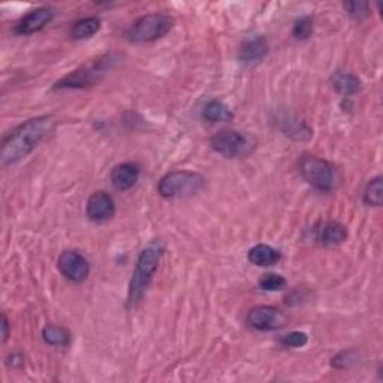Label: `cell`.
<instances>
[{
	"instance_id": "4",
	"label": "cell",
	"mask_w": 383,
	"mask_h": 383,
	"mask_svg": "<svg viewBox=\"0 0 383 383\" xmlns=\"http://www.w3.org/2000/svg\"><path fill=\"white\" fill-rule=\"evenodd\" d=\"M174 26V18L162 12H152L135 20L132 26L126 30V38L130 42H153L157 41L172 29Z\"/></svg>"
},
{
	"instance_id": "18",
	"label": "cell",
	"mask_w": 383,
	"mask_h": 383,
	"mask_svg": "<svg viewBox=\"0 0 383 383\" xmlns=\"http://www.w3.org/2000/svg\"><path fill=\"white\" fill-rule=\"evenodd\" d=\"M202 117L208 121L216 123V121H229L233 118V113L228 105L224 102L213 99V101H208L202 109Z\"/></svg>"
},
{
	"instance_id": "14",
	"label": "cell",
	"mask_w": 383,
	"mask_h": 383,
	"mask_svg": "<svg viewBox=\"0 0 383 383\" xmlns=\"http://www.w3.org/2000/svg\"><path fill=\"white\" fill-rule=\"evenodd\" d=\"M138 178L140 166L135 164H120L111 171V183L120 192L132 189L138 183Z\"/></svg>"
},
{
	"instance_id": "19",
	"label": "cell",
	"mask_w": 383,
	"mask_h": 383,
	"mask_svg": "<svg viewBox=\"0 0 383 383\" xmlns=\"http://www.w3.org/2000/svg\"><path fill=\"white\" fill-rule=\"evenodd\" d=\"M99 30H101V20L97 17H87L81 18L73 24L71 36L73 39H87L92 38V36L96 35Z\"/></svg>"
},
{
	"instance_id": "17",
	"label": "cell",
	"mask_w": 383,
	"mask_h": 383,
	"mask_svg": "<svg viewBox=\"0 0 383 383\" xmlns=\"http://www.w3.org/2000/svg\"><path fill=\"white\" fill-rule=\"evenodd\" d=\"M332 85L334 89L344 95V96H351L360 92L361 89V80L351 72H337L334 77H332Z\"/></svg>"
},
{
	"instance_id": "8",
	"label": "cell",
	"mask_w": 383,
	"mask_h": 383,
	"mask_svg": "<svg viewBox=\"0 0 383 383\" xmlns=\"http://www.w3.org/2000/svg\"><path fill=\"white\" fill-rule=\"evenodd\" d=\"M104 63L105 61L99 60L97 63H92L84 66L75 72L69 73L68 77L60 80L54 89H81L85 85H90L97 80L99 73L104 72Z\"/></svg>"
},
{
	"instance_id": "27",
	"label": "cell",
	"mask_w": 383,
	"mask_h": 383,
	"mask_svg": "<svg viewBox=\"0 0 383 383\" xmlns=\"http://www.w3.org/2000/svg\"><path fill=\"white\" fill-rule=\"evenodd\" d=\"M8 364L12 365L14 368H17V367H20L21 364H24V358H23V355H20V353H12V355L9 356Z\"/></svg>"
},
{
	"instance_id": "6",
	"label": "cell",
	"mask_w": 383,
	"mask_h": 383,
	"mask_svg": "<svg viewBox=\"0 0 383 383\" xmlns=\"http://www.w3.org/2000/svg\"><path fill=\"white\" fill-rule=\"evenodd\" d=\"M213 150L225 157H237L249 152V141L241 132L225 129L209 138Z\"/></svg>"
},
{
	"instance_id": "25",
	"label": "cell",
	"mask_w": 383,
	"mask_h": 383,
	"mask_svg": "<svg viewBox=\"0 0 383 383\" xmlns=\"http://www.w3.org/2000/svg\"><path fill=\"white\" fill-rule=\"evenodd\" d=\"M307 341H308L307 334L301 331H292V332H289V334L283 336L280 339V343L285 346V348H291V349L303 348V346L307 344Z\"/></svg>"
},
{
	"instance_id": "1",
	"label": "cell",
	"mask_w": 383,
	"mask_h": 383,
	"mask_svg": "<svg viewBox=\"0 0 383 383\" xmlns=\"http://www.w3.org/2000/svg\"><path fill=\"white\" fill-rule=\"evenodd\" d=\"M53 129L54 118L51 116H41L24 121L4 140L2 150H0V164L6 168L28 157Z\"/></svg>"
},
{
	"instance_id": "21",
	"label": "cell",
	"mask_w": 383,
	"mask_h": 383,
	"mask_svg": "<svg viewBox=\"0 0 383 383\" xmlns=\"http://www.w3.org/2000/svg\"><path fill=\"white\" fill-rule=\"evenodd\" d=\"M364 202L370 207H380L383 202V178L376 177L367 184L364 190Z\"/></svg>"
},
{
	"instance_id": "16",
	"label": "cell",
	"mask_w": 383,
	"mask_h": 383,
	"mask_svg": "<svg viewBox=\"0 0 383 383\" xmlns=\"http://www.w3.org/2000/svg\"><path fill=\"white\" fill-rule=\"evenodd\" d=\"M348 229L339 221H327V224L320 228L319 232V243L325 247H334L348 240Z\"/></svg>"
},
{
	"instance_id": "24",
	"label": "cell",
	"mask_w": 383,
	"mask_h": 383,
	"mask_svg": "<svg viewBox=\"0 0 383 383\" xmlns=\"http://www.w3.org/2000/svg\"><path fill=\"white\" fill-rule=\"evenodd\" d=\"M343 6L346 12L356 21H363L368 17L370 5L367 2H344Z\"/></svg>"
},
{
	"instance_id": "28",
	"label": "cell",
	"mask_w": 383,
	"mask_h": 383,
	"mask_svg": "<svg viewBox=\"0 0 383 383\" xmlns=\"http://www.w3.org/2000/svg\"><path fill=\"white\" fill-rule=\"evenodd\" d=\"M9 339V322L8 317L4 315L2 316V344H5Z\"/></svg>"
},
{
	"instance_id": "23",
	"label": "cell",
	"mask_w": 383,
	"mask_h": 383,
	"mask_svg": "<svg viewBox=\"0 0 383 383\" xmlns=\"http://www.w3.org/2000/svg\"><path fill=\"white\" fill-rule=\"evenodd\" d=\"M285 286H286V279L280 274L269 273V274H265L264 277L259 279V288L264 289V291H268V292L281 291Z\"/></svg>"
},
{
	"instance_id": "26",
	"label": "cell",
	"mask_w": 383,
	"mask_h": 383,
	"mask_svg": "<svg viewBox=\"0 0 383 383\" xmlns=\"http://www.w3.org/2000/svg\"><path fill=\"white\" fill-rule=\"evenodd\" d=\"M356 361H358V355L355 351H343L332 358L331 365L339 370H346V368H351Z\"/></svg>"
},
{
	"instance_id": "10",
	"label": "cell",
	"mask_w": 383,
	"mask_h": 383,
	"mask_svg": "<svg viewBox=\"0 0 383 383\" xmlns=\"http://www.w3.org/2000/svg\"><path fill=\"white\" fill-rule=\"evenodd\" d=\"M268 54V41L262 35H253L245 38L238 51V60L243 65H256Z\"/></svg>"
},
{
	"instance_id": "5",
	"label": "cell",
	"mask_w": 383,
	"mask_h": 383,
	"mask_svg": "<svg viewBox=\"0 0 383 383\" xmlns=\"http://www.w3.org/2000/svg\"><path fill=\"white\" fill-rule=\"evenodd\" d=\"M300 172L312 188L320 192H328L334 186V169L325 159L315 156L303 157L300 162Z\"/></svg>"
},
{
	"instance_id": "2",
	"label": "cell",
	"mask_w": 383,
	"mask_h": 383,
	"mask_svg": "<svg viewBox=\"0 0 383 383\" xmlns=\"http://www.w3.org/2000/svg\"><path fill=\"white\" fill-rule=\"evenodd\" d=\"M162 255H164V247L159 243L148 244L141 250L137 259V267H135L130 285H129V295H128L129 307H135L141 301L142 295L145 293L148 285H150L153 280L154 273L157 271Z\"/></svg>"
},
{
	"instance_id": "9",
	"label": "cell",
	"mask_w": 383,
	"mask_h": 383,
	"mask_svg": "<svg viewBox=\"0 0 383 383\" xmlns=\"http://www.w3.org/2000/svg\"><path fill=\"white\" fill-rule=\"evenodd\" d=\"M247 324L257 331H273L281 327V315L276 307L256 305L247 315Z\"/></svg>"
},
{
	"instance_id": "20",
	"label": "cell",
	"mask_w": 383,
	"mask_h": 383,
	"mask_svg": "<svg viewBox=\"0 0 383 383\" xmlns=\"http://www.w3.org/2000/svg\"><path fill=\"white\" fill-rule=\"evenodd\" d=\"M42 339L49 346H57V348H66L71 343V332L57 325H48L42 329Z\"/></svg>"
},
{
	"instance_id": "12",
	"label": "cell",
	"mask_w": 383,
	"mask_h": 383,
	"mask_svg": "<svg viewBox=\"0 0 383 383\" xmlns=\"http://www.w3.org/2000/svg\"><path fill=\"white\" fill-rule=\"evenodd\" d=\"M53 17H54L53 8H48V6L38 8L29 12L26 17L20 20L16 32L18 35H33L36 32H41L47 24L53 20Z\"/></svg>"
},
{
	"instance_id": "22",
	"label": "cell",
	"mask_w": 383,
	"mask_h": 383,
	"mask_svg": "<svg viewBox=\"0 0 383 383\" xmlns=\"http://www.w3.org/2000/svg\"><path fill=\"white\" fill-rule=\"evenodd\" d=\"M313 18L312 17H301L300 20H296L292 29V36L298 41H305L312 36L313 33Z\"/></svg>"
},
{
	"instance_id": "7",
	"label": "cell",
	"mask_w": 383,
	"mask_h": 383,
	"mask_svg": "<svg viewBox=\"0 0 383 383\" xmlns=\"http://www.w3.org/2000/svg\"><path fill=\"white\" fill-rule=\"evenodd\" d=\"M57 267L60 273L73 283L84 281L90 273V265L87 259L77 250H65L61 253Z\"/></svg>"
},
{
	"instance_id": "15",
	"label": "cell",
	"mask_w": 383,
	"mask_h": 383,
	"mask_svg": "<svg viewBox=\"0 0 383 383\" xmlns=\"http://www.w3.org/2000/svg\"><path fill=\"white\" fill-rule=\"evenodd\" d=\"M247 259L256 267H269L276 265L281 259V255L274 247L268 244H256L249 250V253H247Z\"/></svg>"
},
{
	"instance_id": "13",
	"label": "cell",
	"mask_w": 383,
	"mask_h": 383,
	"mask_svg": "<svg viewBox=\"0 0 383 383\" xmlns=\"http://www.w3.org/2000/svg\"><path fill=\"white\" fill-rule=\"evenodd\" d=\"M277 128L288 135L293 141H308L313 137V130L305 123L300 121L289 114H280L276 117Z\"/></svg>"
},
{
	"instance_id": "11",
	"label": "cell",
	"mask_w": 383,
	"mask_h": 383,
	"mask_svg": "<svg viewBox=\"0 0 383 383\" xmlns=\"http://www.w3.org/2000/svg\"><path fill=\"white\" fill-rule=\"evenodd\" d=\"M85 213L93 221H105L116 214V202L107 192H95L87 201Z\"/></svg>"
},
{
	"instance_id": "3",
	"label": "cell",
	"mask_w": 383,
	"mask_h": 383,
	"mask_svg": "<svg viewBox=\"0 0 383 383\" xmlns=\"http://www.w3.org/2000/svg\"><path fill=\"white\" fill-rule=\"evenodd\" d=\"M205 184V178L192 171H171L160 178L157 184L159 195L165 200H178L189 197L201 192Z\"/></svg>"
}]
</instances>
